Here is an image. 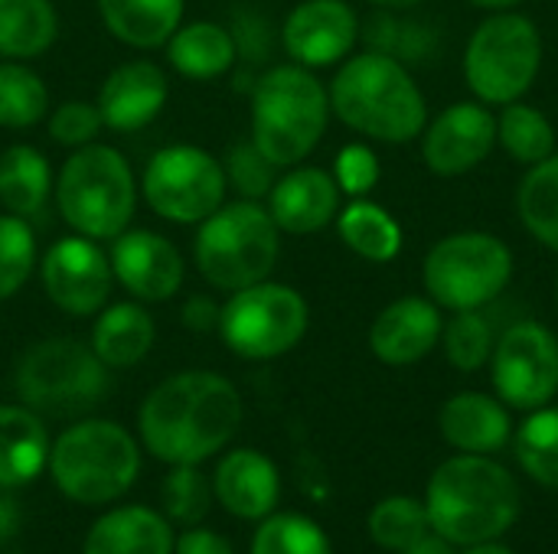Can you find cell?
I'll return each mask as SVG.
<instances>
[{
    "instance_id": "7bdbcfd3",
    "label": "cell",
    "mask_w": 558,
    "mask_h": 554,
    "mask_svg": "<svg viewBox=\"0 0 558 554\" xmlns=\"http://www.w3.org/2000/svg\"><path fill=\"white\" fill-rule=\"evenodd\" d=\"M173 554H235L226 535L213 532V529H190L177 539Z\"/></svg>"
},
{
    "instance_id": "d590c367",
    "label": "cell",
    "mask_w": 558,
    "mask_h": 554,
    "mask_svg": "<svg viewBox=\"0 0 558 554\" xmlns=\"http://www.w3.org/2000/svg\"><path fill=\"white\" fill-rule=\"evenodd\" d=\"M441 346L454 369L477 372L494 356V330L481 310H454L441 327Z\"/></svg>"
},
{
    "instance_id": "83f0119b",
    "label": "cell",
    "mask_w": 558,
    "mask_h": 554,
    "mask_svg": "<svg viewBox=\"0 0 558 554\" xmlns=\"http://www.w3.org/2000/svg\"><path fill=\"white\" fill-rule=\"evenodd\" d=\"M52 193V170L43 150L13 144L0 153V206L10 216L29 219L43 212Z\"/></svg>"
},
{
    "instance_id": "3957f363",
    "label": "cell",
    "mask_w": 558,
    "mask_h": 554,
    "mask_svg": "<svg viewBox=\"0 0 558 554\" xmlns=\"http://www.w3.org/2000/svg\"><path fill=\"white\" fill-rule=\"evenodd\" d=\"M330 111L353 131L383 140V144H409L422 137L428 124V104L409 69L386 52H360L350 56L333 75Z\"/></svg>"
},
{
    "instance_id": "9c48e42d",
    "label": "cell",
    "mask_w": 558,
    "mask_h": 554,
    "mask_svg": "<svg viewBox=\"0 0 558 554\" xmlns=\"http://www.w3.org/2000/svg\"><path fill=\"white\" fill-rule=\"evenodd\" d=\"M543 69V36L536 23L517 10L490 13L464 49L468 88L484 104L520 101Z\"/></svg>"
},
{
    "instance_id": "ac0fdd59",
    "label": "cell",
    "mask_w": 558,
    "mask_h": 554,
    "mask_svg": "<svg viewBox=\"0 0 558 554\" xmlns=\"http://www.w3.org/2000/svg\"><path fill=\"white\" fill-rule=\"evenodd\" d=\"M170 85L157 62L150 59H128L118 69L108 72V78L98 88V111L105 127L134 134L147 127L167 104Z\"/></svg>"
},
{
    "instance_id": "f6af8a7d",
    "label": "cell",
    "mask_w": 558,
    "mask_h": 554,
    "mask_svg": "<svg viewBox=\"0 0 558 554\" xmlns=\"http://www.w3.org/2000/svg\"><path fill=\"white\" fill-rule=\"evenodd\" d=\"M23 526V513L20 503L13 496H7V490H0V542L13 539Z\"/></svg>"
},
{
    "instance_id": "5b68a950",
    "label": "cell",
    "mask_w": 558,
    "mask_h": 554,
    "mask_svg": "<svg viewBox=\"0 0 558 554\" xmlns=\"http://www.w3.org/2000/svg\"><path fill=\"white\" fill-rule=\"evenodd\" d=\"M134 206L137 180L118 147L95 140L65 157L56 176V209L75 235L111 242L131 229Z\"/></svg>"
},
{
    "instance_id": "e0dca14e",
    "label": "cell",
    "mask_w": 558,
    "mask_h": 554,
    "mask_svg": "<svg viewBox=\"0 0 558 554\" xmlns=\"http://www.w3.org/2000/svg\"><path fill=\"white\" fill-rule=\"evenodd\" d=\"M356 36L360 16L347 0H301L281 26L288 56L304 69L343 62L353 52Z\"/></svg>"
},
{
    "instance_id": "b9f144b4",
    "label": "cell",
    "mask_w": 558,
    "mask_h": 554,
    "mask_svg": "<svg viewBox=\"0 0 558 554\" xmlns=\"http://www.w3.org/2000/svg\"><path fill=\"white\" fill-rule=\"evenodd\" d=\"M383 170H379V157L366 147V144H347L340 153H337V163H333V180L340 186V193L353 196V199H363L376 189Z\"/></svg>"
},
{
    "instance_id": "ba28073f",
    "label": "cell",
    "mask_w": 558,
    "mask_h": 554,
    "mask_svg": "<svg viewBox=\"0 0 558 554\" xmlns=\"http://www.w3.org/2000/svg\"><path fill=\"white\" fill-rule=\"evenodd\" d=\"M108 366L95 356L92 346L72 336H49L33 343L13 369V389L20 402L36 415L52 418L92 411L108 395Z\"/></svg>"
},
{
    "instance_id": "f546056e",
    "label": "cell",
    "mask_w": 558,
    "mask_h": 554,
    "mask_svg": "<svg viewBox=\"0 0 558 554\" xmlns=\"http://www.w3.org/2000/svg\"><path fill=\"white\" fill-rule=\"evenodd\" d=\"M337 232L350 251L376 264H386L402 251V225L389 216V209H383L379 202H369L366 196L340 209Z\"/></svg>"
},
{
    "instance_id": "4fadbf2b",
    "label": "cell",
    "mask_w": 558,
    "mask_h": 554,
    "mask_svg": "<svg viewBox=\"0 0 558 554\" xmlns=\"http://www.w3.org/2000/svg\"><path fill=\"white\" fill-rule=\"evenodd\" d=\"M494 385L504 405L536 411L558 392V340L543 323H513L494 346Z\"/></svg>"
},
{
    "instance_id": "7402d4cb",
    "label": "cell",
    "mask_w": 558,
    "mask_h": 554,
    "mask_svg": "<svg viewBox=\"0 0 558 554\" xmlns=\"http://www.w3.org/2000/svg\"><path fill=\"white\" fill-rule=\"evenodd\" d=\"M170 522L147 506H121L105 513L85 532L82 554H173Z\"/></svg>"
},
{
    "instance_id": "cb8c5ba5",
    "label": "cell",
    "mask_w": 558,
    "mask_h": 554,
    "mask_svg": "<svg viewBox=\"0 0 558 554\" xmlns=\"http://www.w3.org/2000/svg\"><path fill=\"white\" fill-rule=\"evenodd\" d=\"M49 431L26 405H0V490L33 483L49 464Z\"/></svg>"
},
{
    "instance_id": "9a60e30c",
    "label": "cell",
    "mask_w": 558,
    "mask_h": 554,
    "mask_svg": "<svg viewBox=\"0 0 558 554\" xmlns=\"http://www.w3.org/2000/svg\"><path fill=\"white\" fill-rule=\"evenodd\" d=\"M497 144V118L484 101H458L435 114L422 131L425 167L438 176H461L481 167Z\"/></svg>"
},
{
    "instance_id": "4dcf8cb0",
    "label": "cell",
    "mask_w": 558,
    "mask_h": 554,
    "mask_svg": "<svg viewBox=\"0 0 558 554\" xmlns=\"http://www.w3.org/2000/svg\"><path fill=\"white\" fill-rule=\"evenodd\" d=\"M497 144L523 167H536L556 153V127L553 121L523 101L504 104L497 118Z\"/></svg>"
},
{
    "instance_id": "2e32d148",
    "label": "cell",
    "mask_w": 558,
    "mask_h": 554,
    "mask_svg": "<svg viewBox=\"0 0 558 554\" xmlns=\"http://www.w3.org/2000/svg\"><path fill=\"white\" fill-rule=\"evenodd\" d=\"M108 261L114 281L141 304L170 300L186 278L180 248L167 235H157L150 229H124L118 238H111Z\"/></svg>"
},
{
    "instance_id": "7c38bea8",
    "label": "cell",
    "mask_w": 558,
    "mask_h": 554,
    "mask_svg": "<svg viewBox=\"0 0 558 554\" xmlns=\"http://www.w3.org/2000/svg\"><path fill=\"white\" fill-rule=\"evenodd\" d=\"M147 206L177 225H199L226 202L222 160L196 144H170L157 150L141 180Z\"/></svg>"
},
{
    "instance_id": "484cf974",
    "label": "cell",
    "mask_w": 558,
    "mask_h": 554,
    "mask_svg": "<svg viewBox=\"0 0 558 554\" xmlns=\"http://www.w3.org/2000/svg\"><path fill=\"white\" fill-rule=\"evenodd\" d=\"M235 36L213 20L180 23L167 39V62L193 82H209L226 75L235 65Z\"/></svg>"
},
{
    "instance_id": "60d3db41",
    "label": "cell",
    "mask_w": 558,
    "mask_h": 554,
    "mask_svg": "<svg viewBox=\"0 0 558 554\" xmlns=\"http://www.w3.org/2000/svg\"><path fill=\"white\" fill-rule=\"evenodd\" d=\"M101 127H105V121H101V111L95 101H62L49 114V137L72 150L95 144Z\"/></svg>"
},
{
    "instance_id": "d6986e66",
    "label": "cell",
    "mask_w": 558,
    "mask_h": 554,
    "mask_svg": "<svg viewBox=\"0 0 558 554\" xmlns=\"http://www.w3.org/2000/svg\"><path fill=\"white\" fill-rule=\"evenodd\" d=\"M441 310L432 297L392 300L369 327V349L386 366H415L441 343Z\"/></svg>"
},
{
    "instance_id": "681fc988",
    "label": "cell",
    "mask_w": 558,
    "mask_h": 554,
    "mask_svg": "<svg viewBox=\"0 0 558 554\" xmlns=\"http://www.w3.org/2000/svg\"><path fill=\"white\" fill-rule=\"evenodd\" d=\"M369 3L386 7V10H405V7H415V3H422V0H369Z\"/></svg>"
},
{
    "instance_id": "4316f807",
    "label": "cell",
    "mask_w": 558,
    "mask_h": 554,
    "mask_svg": "<svg viewBox=\"0 0 558 554\" xmlns=\"http://www.w3.org/2000/svg\"><path fill=\"white\" fill-rule=\"evenodd\" d=\"M183 0H98L105 29L131 49H157L183 23Z\"/></svg>"
},
{
    "instance_id": "d4e9b609",
    "label": "cell",
    "mask_w": 558,
    "mask_h": 554,
    "mask_svg": "<svg viewBox=\"0 0 558 554\" xmlns=\"http://www.w3.org/2000/svg\"><path fill=\"white\" fill-rule=\"evenodd\" d=\"M157 340V323L141 300H121L95 313L92 323V349L108 369L137 366Z\"/></svg>"
},
{
    "instance_id": "7dc6e473",
    "label": "cell",
    "mask_w": 558,
    "mask_h": 554,
    "mask_svg": "<svg viewBox=\"0 0 558 554\" xmlns=\"http://www.w3.org/2000/svg\"><path fill=\"white\" fill-rule=\"evenodd\" d=\"M468 3H474V7H481V10H490V13H500V10L520 7L523 0H468Z\"/></svg>"
},
{
    "instance_id": "e575fe53",
    "label": "cell",
    "mask_w": 558,
    "mask_h": 554,
    "mask_svg": "<svg viewBox=\"0 0 558 554\" xmlns=\"http://www.w3.org/2000/svg\"><path fill=\"white\" fill-rule=\"evenodd\" d=\"M428 513L425 503L412 496H389L369 513V535L379 549L405 552L422 535H428Z\"/></svg>"
},
{
    "instance_id": "277c9868",
    "label": "cell",
    "mask_w": 558,
    "mask_h": 554,
    "mask_svg": "<svg viewBox=\"0 0 558 554\" xmlns=\"http://www.w3.org/2000/svg\"><path fill=\"white\" fill-rule=\"evenodd\" d=\"M330 121V95L314 69H268L252 88V144L281 170L314 153Z\"/></svg>"
},
{
    "instance_id": "f1b7e54d",
    "label": "cell",
    "mask_w": 558,
    "mask_h": 554,
    "mask_svg": "<svg viewBox=\"0 0 558 554\" xmlns=\"http://www.w3.org/2000/svg\"><path fill=\"white\" fill-rule=\"evenodd\" d=\"M56 36L59 13L52 0H0V59H39Z\"/></svg>"
},
{
    "instance_id": "8d00e7d4",
    "label": "cell",
    "mask_w": 558,
    "mask_h": 554,
    "mask_svg": "<svg viewBox=\"0 0 558 554\" xmlns=\"http://www.w3.org/2000/svg\"><path fill=\"white\" fill-rule=\"evenodd\" d=\"M252 554H330V542L317 522L294 513H271L252 539Z\"/></svg>"
},
{
    "instance_id": "603a6c76",
    "label": "cell",
    "mask_w": 558,
    "mask_h": 554,
    "mask_svg": "<svg viewBox=\"0 0 558 554\" xmlns=\"http://www.w3.org/2000/svg\"><path fill=\"white\" fill-rule=\"evenodd\" d=\"M441 434L461 454H494L510 441V411L484 392H461L441 408Z\"/></svg>"
},
{
    "instance_id": "8fae6325",
    "label": "cell",
    "mask_w": 558,
    "mask_h": 554,
    "mask_svg": "<svg viewBox=\"0 0 558 554\" xmlns=\"http://www.w3.org/2000/svg\"><path fill=\"white\" fill-rule=\"evenodd\" d=\"M311 323L307 300L291 284L258 281L252 287L232 291L219 310V336L229 353L265 362L291 353Z\"/></svg>"
},
{
    "instance_id": "bcb514c9",
    "label": "cell",
    "mask_w": 558,
    "mask_h": 554,
    "mask_svg": "<svg viewBox=\"0 0 558 554\" xmlns=\"http://www.w3.org/2000/svg\"><path fill=\"white\" fill-rule=\"evenodd\" d=\"M399 554H454V549H451L448 539H441V535L435 532V535H422L415 545H409L405 552Z\"/></svg>"
},
{
    "instance_id": "d6a6232c",
    "label": "cell",
    "mask_w": 558,
    "mask_h": 554,
    "mask_svg": "<svg viewBox=\"0 0 558 554\" xmlns=\"http://www.w3.org/2000/svg\"><path fill=\"white\" fill-rule=\"evenodd\" d=\"M49 114L46 82L16 59H0V127L23 131Z\"/></svg>"
},
{
    "instance_id": "f907efd6",
    "label": "cell",
    "mask_w": 558,
    "mask_h": 554,
    "mask_svg": "<svg viewBox=\"0 0 558 554\" xmlns=\"http://www.w3.org/2000/svg\"><path fill=\"white\" fill-rule=\"evenodd\" d=\"M556 304H558V284H556Z\"/></svg>"
},
{
    "instance_id": "7a4b0ae2",
    "label": "cell",
    "mask_w": 558,
    "mask_h": 554,
    "mask_svg": "<svg viewBox=\"0 0 558 554\" xmlns=\"http://www.w3.org/2000/svg\"><path fill=\"white\" fill-rule=\"evenodd\" d=\"M432 532L451 545H481L500 539L520 516V490L510 470L487 454H461L445 460L425 493Z\"/></svg>"
},
{
    "instance_id": "836d02e7",
    "label": "cell",
    "mask_w": 558,
    "mask_h": 554,
    "mask_svg": "<svg viewBox=\"0 0 558 554\" xmlns=\"http://www.w3.org/2000/svg\"><path fill=\"white\" fill-rule=\"evenodd\" d=\"M517 457L536 483L558 490V408L543 405L523 421L517 434Z\"/></svg>"
},
{
    "instance_id": "c3c4849f",
    "label": "cell",
    "mask_w": 558,
    "mask_h": 554,
    "mask_svg": "<svg viewBox=\"0 0 558 554\" xmlns=\"http://www.w3.org/2000/svg\"><path fill=\"white\" fill-rule=\"evenodd\" d=\"M468 554H517V552H510V549H504V545H494V542H481V545H471V552Z\"/></svg>"
},
{
    "instance_id": "5bb4252c",
    "label": "cell",
    "mask_w": 558,
    "mask_h": 554,
    "mask_svg": "<svg viewBox=\"0 0 558 554\" xmlns=\"http://www.w3.org/2000/svg\"><path fill=\"white\" fill-rule=\"evenodd\" d=\"M39 281L52 307L69 317H95L111 297V261L95 238L65 235L39 258Z\"/></svg>"
},
{
    "instance_id": "1f68e13d",
    "label": "cell",
    "mask_w": 558,
    "mask_h": 554,
    "mask_svg": "<svg viewBox=\"0 0 558 554\" xmlns=\"http://www.w3.org/2000/svg\"><path fill=\"white\" fill-rule=\"evenodd\" d=\"M517 209L526 232L539 245L558 251V153L530 167L517 193Z\"/></svg>"
},
{
    "instance_id": "44dd1931",
    "label": "cell",
    "mask_w": 558,
    "mask_h": 554,
    "mask_svg": "<svg viewBox=\"0 0 558 554\" xmlns=\"http://www.w3.org/2000/svg\"><path fill=\"white\" fill-rule=\"evenodd\" d=\"M213 493L229 516L245 522H262L278 506L281 477L278 467L262 451L239 447L219 460L213 473Z\"/></svg>"
},
{
    "instance_id": "ee69618b",
    "label": "cell",
    "mask_w": 558,
    "mask_h": 554,
    "mask_svg": "<svg viewBox=\"0 0 558 554\" xmlns=\"http://www.w3.org/2000/svg\"><path fill=\"white\" fill-rule=\"evenodd\" d=\"M219 310L209 297H190L186 307H183V323L196 333H206V330H216L219 327Z\"/></svg>"
},
{
    "instance_id": "6da1fadb",
    "label": "cell",
    "mask_w": 558,
    "mask_h": 554,
    "mask_svg": "<svg viewBox=\"0 0 558 554\" xmlns=\"http://www.w3.org/2000/svg\"><path fill=\"white\" fill-rule=\"evenodd\" d=\"M242 424L239 389L206 369L163 379L137 411L144 447L170 467H199L216 457Z\"/></svg>"
},
{
    "instance_id": "74e56055",
    "label": "cell",
    "mask_w": 558,
    "mask_h": 554,
    "mask_svg": "<svg viewBox=\"0 0 558 554\" xmlns=\"http://www.w3.org/2000/svg\"><path fill=\"white\" fill-rule=\"evenodd\" d=\"M36 235L26 219L3 212L0 216V300H10L36 271Z\"/></svg>"
},
{
    "instance_id": "ab89813d",
    "label": "cell",
    "mask_w": 558,
    "mask_h": 554,
    "mask_svg": "<svg viewBox=\"0 0 558 554\" xmlns=\"http://www.w3.org/2000/svg\"><path fill=\"white\" fill-rule=\"evenodd\" d=\"M222 170H226V183L235 186L242 193V199H262L271 193L275 186V163L252 144V140H239L229 147L226 160H222Z\"/></svg>"
},
{
    "instance_id": "30bf717a",
    "label": "cell",
    "mask_w": 558,
    "mask_h": 554,
    "mask_svg": "<svg viewBox=\"0 0 558 554\" xmlns=\"http://www.w3.org/2000/svg\"><path fill=\"white\" fill-rule=\"evenodd\" d=\"M510 278L513 251L490 232L445 235L422 264V284L445 310H481L507 291Z\"/></svg>"
},
{
    "instance_id": "f35d334b",
    "label": "cell",
    "mask_w": 558,
    "mask_h": 554,
    "mask_svg": "<svg viewBox=\"0 0 558 554\" xmlns=\"http://www.w3.org/2000/svg\"><path fill=\"white\" fill-rule=\"evenodd\" d=\"M213 500H216L213 483L193 464L173 467L170 477L163 480V513L170 516V522H180V526L203 522Z\"/></svg>"
},
{
    "instance_id": "ffe728a7",
    "label": "cell",
    "mask_w": 558,
    "mask_h": 554,
    "mask_svg": "<svg viewBox=\"0 0 558 554\" xmlns=\"http://www.w3.org/2000/svg\"><path fill=\"white\" fill-rule=\"evenodd\" d=\"M268 212L288 235H314L340 216V186L320 167H294L275 180Z\"/></svg>"
},
{
    "instance_id": "8992f818",
    "label": "cell",
    "mask_w": 558,
    "mask_h": 554,
    "mask_svg": "<svg viewBox=\"0 0 558 554\" xmlns=\"http://www.w3.org/2000/svg\"><path fill=\"white\" fill-rule=\"evenodd\" d=\"M46 467L65 500L78 506H105L134 487L141 451L118 421L85 418L52 441Z\"/></svg>"
},
{
    "instance_id": "52a82bcc",
    "label": "cell",
    "mask_w": 558,
    "mask_h": 554,
    "mask_svg": "<svg viewBox=\"0 0 558 554\" xmlns=\"http://www.w3.org/2000/svg\"><path fill=\"white\" fill-rule=\"evenodd\" d=\"M278 255L281 229L258 199L222 202L209 219L199 222L193 242V261L203 281L226 294L268 281Z\"/></svg>"
}]
</instances>
